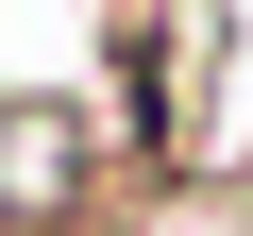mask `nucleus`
I'll return each instance as SVG.
<instances>
[{
	"instance_id": "nucleus-1",
	"label": "nucleus",
	"mask_w": 253,
	"mask_h": 236,
	"mask_svg": "<svg viewBox=\"0 0 253 236\" xmlns=\"http://www.w3.org/2000/svg\"><path fill=\"white\" fill-rule=\"evenodd\" d=\"M101 68H118V169L152 186H203V169H253V0H101Z\"/></svg>"
},
{
	"instance_id": "nucleus-2",
	"label": "nucleus",
	"mask_w": 253,
	"mask_h": 236,
	"mask_svg": "<svg viewBox=\"0 0 253 236\" xmlns=\"http://www.w3.org/2000/svg\"><path fill=\"white\" fill-rule=\"evenodd\" d=\"M135 219V169H118V135L84 101L17 84L0 101V236H118Z\"/></svg>"
}]
</instances>
